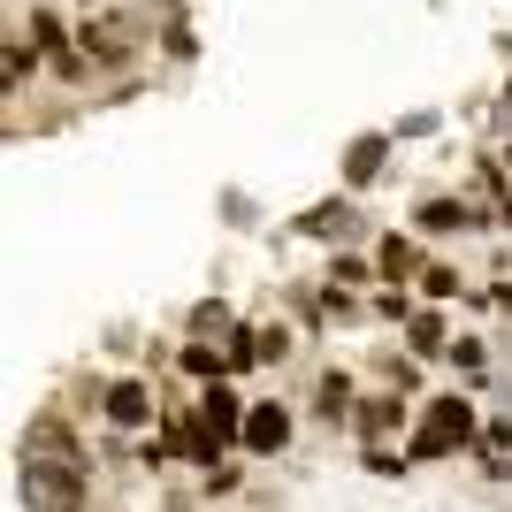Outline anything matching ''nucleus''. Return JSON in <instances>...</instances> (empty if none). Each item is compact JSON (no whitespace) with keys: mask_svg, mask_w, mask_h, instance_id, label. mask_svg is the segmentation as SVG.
Segmentation results:
<instances>
[{"mask_svg":"<svg viewBox=\"0 0 512 512\" xmlns=\"http://www.w3.org/2000/svg\"><path fill=\"white\" fill-rule=\"evenodd\" d=\"M467 436H474V406H467V398H436V406H428V428L413 436V451L436 459V451H459Z\"/></svg>","mask_w":512,"mask_h":512,"instance_id":"1","label":"nucleus"},{"mask_svg":"<svg viewBox=\"0 0 512 512\" xmlns=\"http://www.w3.org/2000/svg\"><path fill=\"white\" fill-rule=\"evenodd\" d=\"M245 444H253V451H283V444H291V413H283V406H253V413H245Z\"/></svg>","mask_w":512,"mask_h":512,"instance_id":"2","label":"nucleus"},{"mask_svg":"<svg viewBox=\"0 0 512 512\" xmlns=\"http://www.w3.org/2000/svg\"><path fill=\"white\" fill-rule=\"evenodd\" d=\"M184 367H192V375H222V360H214L207 344H184Z\"/></svg>","mask_w":512,"mask_h":512,"instance_id":"8","label":"nucleus"},{"mask_svg":"<svg viewBox=\"0 0 512 512\" xmlns=\"http://www.w3.org/2000/svg\"><path fill=\"white\" fill-rule=\"evenodd\" d=\"M153 398H146V383H115V390H107V421H115V428H146L153 421Z\"/></svg>","mask_w":512,"mask_h":512,"instance_id":"3","label":"nucleus"},{"mask_svg":"<svg viewBox=\"0 0 512 512\" xmlns=\"http://www.w3.org/2000/svg\"><path fill=\"white\" fill-rule=\"evenodd\" d=\"M23 490H31V497H54V505H69V497H77V482H69V467H46V459H23Z\"/></svg>","mask_w":512,"mask_h":512,"instance_id":"4","label":"nucleus"},{"mask_svg":"<svg viewBox=\"0 0 512 512\" xmlns=\"http://www.w3.org/2000/svg\"><path fill=\"white\" fill-rule=\"evenodd\" d=\"M383 153H390V138H360L352 161H344V176H352V184H375V176H383Z\"/></svg>","mask_w":512,"mask_h":512,"instance_id":"5","label":"nucleus"},{"mask_svg":"<svg viewBox=\"0 0 512 512\" xmlns=\"http://www.w3.org/2000/svg\"><path fill=\"white\" fill-rule=\"evenodd\" d=\"M421 222H428V230H451V222L467 230V207H451V199H428V207H421Z\"/></svg>","mask_w":512,"mask_h":512,"instance_id":"6","label":"nucleus"},{"mask_svg":"<svg viewBox=\"0 0 512 512\" xmlns=\"http://www.w3.org/2000/svg\"><path fill=\"white\" fill-rule=\"evenodd\" d=\"M344 406H352V390H344V375H329V383H321V413H329V421H337Z\"/></svg>","mask_w":512,"mask_h":512,"instance_id":"7","label":"nucleus"}]
</instances>
